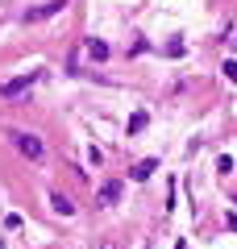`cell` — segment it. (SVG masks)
Listing matches in <instances>:
<instances>
[{
    "label": "cell",
    "instance_id": "cell-2",
    "mask_svg": "<svg viewBox=\"0 0 237 249\" xmlns=\"http://www.w3.org/2000/svg\"><path fill=\"white\" fill-rule=\"evenodd\" d=\"M46 71H29V75H17V79H9V83H0V100H13V96H25L29 88H34L38 79H42Z\"/></svg>",
    "mask_w": 237,
    "mask_h": 249
},
{
    "label": "cell",
    "instance_id": "cell-11",
    "mask_svg": "<svg viewBox=\"0 0 237 249\" xmlns=\"http://www.w3.org/2000/svg\"><path fill=\"white\" fill-rule=\"evenodd\" d=\"M4 229L17 232V229H21V216H17V212H9V216H4Z\"/></svg>",
    "mask_w": 237,
    "mask_h": 249
},
{
    "label": "cell",
    "instance_id": "cell-4",
    "mask_svg": "<svg viewBox=\"0 0 237 249\" xmlns=\"http://www.w3.org/2000/svg\"><path fill=\"white\" fill-rule=\"evenodd\" d=\"M88 54H92L96 62H108V58H113V46L100 42V37H88Z\"/></svg>",
    "mask_w": 237,
    "mask_h": 249
},
{
    "label": "cell",
    "instance_id": "cell-10",
    "mask_svg": "<svg viewBox=\"0 0 237 249\" xmlns=\"http://www.w3.org/2000/svg\"><path fill=\"white\" fill-rule=\"evenodd\" d=\"M217 170H220V175H229V170H233V158H229V154H220V158H217Z\"/></svg>",
    "mask_w": 237,
    "mask_h": 249
},
{
    "label": "cell",
    "instance_id": "cell-12",
    "mask_svg": "<svg viewBox=\"0 0 237 249\" xmlns=\"http://www.w3.org/2000/svg\"><path fill=\"white\" fill-rule=\"evenodd\" d=\"M225 229H229V232H237V212H229V220H225Z\"/></svg>",
    "mask_w": 237,
    "mask_h": 249
},
{
    "label": "cell",
    "instance_id": "cell-6",
    "mask_svg": "<svg viewBox=\"0 0 237 249\" xmlns=\"http://www.w3.org/2000/svg\"><path fill=\"white\" fill-rule=\"evenodd\" d=\"M154 170H158V158H146V162H138V166L129 170V178H138V183H146V178L154 175Z\"/></svg>",
    "mask_w": 237,
    "mask_h": 249
},
{
    "label": "cell",
    "instance_id": "cell-8",
    "mask_svg": "<svg viewBox=\"0 0 237 249\" xmlns=\"http://www.w3.org/2000/svg\"><path fill=\"white\" fill-rule=\"evenodd\" d=\"M146 124H150V112H146V108H138V112L129 116V133H141Z\"/></svg>",
    "mask_w": 237,
    "mask_h": 249
},
{
    "label": "cell",
    "instance_id": "cell-5",
    "mask_svg": "<svg viewBox=\"0 0 237 249\" xmlns=\"http://www.w3.org/2000/svg\"><path fill=\"white\" fill-rule=\"evenodd\" d=\"M50 208H54L59 216H75V204H71V199L62 196V191H50Z\"/></svg>",
    "mask_w": 237,
    "mask_h": 249
},
{
    "label": "cell",
    "instance_id": "cell-9",
    "mask_svg": "<svg viewBox=\"0 0 237 249\" xmlns=\"http://www.w3.org/2000/svg\"><path fill=\"white\" fill-rule=\"evenodd\" d=\"M220 71H225V79H229V83H237V62H233V58H229L225 67H220Z\"/></svg>",
    "mask_w": 237,
    "mask_h": 249
},
{
    "label": "cell",
    "instance_id": "cell-1",
    "mask_svg": "<svg viewBox=\"0 0 237 249\" xmlns=\"http://www.w3.org/2000/svg\"><path fill=\"white\" fill-rule=\"evenodd\" d=\"M9 142L17 145V150L25 154L29 162H42V158H46V142H42L38 133H25V129H13V133H9Z\"/></svg>",
    "mask_w": 237,
    "mask_h": 249
},
{
    "label": "cell",
    "instance_id": "cell-3",
    "mask_svg": "<svg viewBox=\"0 0 237 249\" xmlns=\"http://www.w3.org/2000/svg\"><path fill=\"white\" fill-rule=\"evenodd\" d=\"M67 4H71V0H46V4H38V9H29L21 21H25V25H38V21L54 17V13H59V9H67Z\"/></svg>",
    "mask_w": 237,
    "mask_h": 249
},
{
    "label": "cell",
    "instance_id": "cell-7",
    "mask_svg": "<svg viewBox=\"0 0 237 249\" xmlns=\"http://www.w3.org/2000/svg\"><path fill=\"white\" fill-rule=\"evenodd\" d=\"M117 199H121V183H104V187H100V204H117Z\"/></svg>",
    "mask_w": 237,
    "mask_h": 249
}]
</instances>
